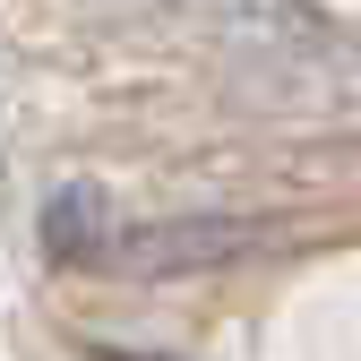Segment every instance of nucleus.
Returning <instances> with one entry per match:
<instances>
[{"mask_svg": "<svg viewBox=\"0 0 361 361\" xmlns=\"http://www.w3.org/2000/svg\"><path fill=\"white\" fill-rule=\"evenodd\" d=\"M267 241V224L250 215H224V207H198V215H147L129 233L104 241V267L129 284H180V276H215Z\"/></svg>", "mask_w": 361, "mask_h": 361, "instance_id": "nucleus-1", "label": "nucleus"}, {"mask_svg": "<svg viewBox=\"0 0 361 361\" xmlns=\"http://www.w3.org/2000/svg\"><path fill=\"white\" fill-rule=\"evenodd\" d=\"M112 361H129V353H112Z\"/></svg>", "mask_w": 361, "mask_h": 361, "instance_id": "nucleus-3", "label": "nucleus"}, {"mask_svg": "<svg viewBox=\"0 0 361 361\" xmlns=\"http://www.w3.org/2000/svg\"><path fill=\"white\" fill-rule=\"evenodd\" d=\"M35 241L52 267H104V241H112V198L95 180H52L35 207Z\"/></svg>", "mask_w": 361, "mask_h": 361, "instance_id": "nucleus-2", "label": "nucleus"}]
</instances>
